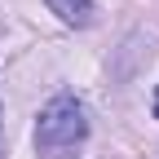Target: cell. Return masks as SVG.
Instances as JSON below:
<instances>
[{
	"instance_id": "cell-1",
	"label": "cell",
	"mask_w": 159,
	"mask_h": 159,
	"mask_svg": "<svg viewBox=\"0 0 159 159\" xmlns=\"http://www.w3.org/2000/svg\"><path fill=\"white\" fill-rule=\"evenodd\" d=\"M84 137H89L84 106H80L71 93H57L53 102L40 111V124H35V155H40V159H75L80 146H84Z\"/></svg>"
},
{
	"instance_id": "cell-2",
	"label": "cell",
	"mask_w": 159,
	"mask_h": 159,
	"mask_svg": "<svg viewBox=\"0 0 159 159\" xmlns=\"http://www.w3.org/2000/svg\"><path fill=\"white\" fill-rule=\"evenodd\" d=\"M44 5L71 27H89L93 22V0H44Z\"/></svg>"
},
{
	"instance_id": "cell-4",
	"label": "cell",
	"mask_w": 159,
	"mask_h": 159,
	"mask_svg": "<svg viewBox=\"0 0 159 159\" xmlns=\"http://www.w3.org/2000/svg\"><path fill=\"white\" fill-rule=\"evenodd\" d=\"M155 119H159V89H155Z\"/></svg>"
},
{
	"instance_id": "cell-3",
	"label": "cell",
	"mask_w": 159,
	"mask_h": 159,
	"mask_svg": "<svg viewBox=\"0 0 159 159\" xmlns=\"http://www.w3.org/2000/svg\"><path fill=\"white\" fill-rule=\"evenodd\" d=\"M0 159H5V111H0Z\"/></svg>"
}]
</instances>
